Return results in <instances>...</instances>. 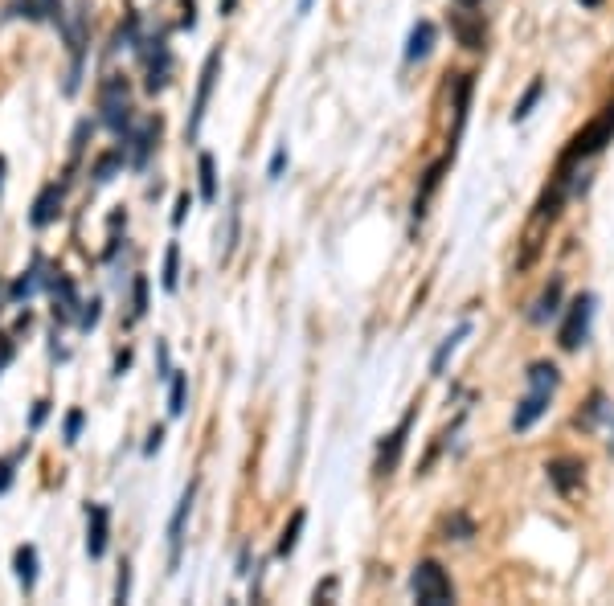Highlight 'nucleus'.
<instances>
[{"mask_svg": "<svg viewBox=\"0 0 614 606\" xmlns=\"http://www.w3.org/2000/svg\"><path fill=\"white\" fill-rule=\"evenodd\" d=\"M287 164H291V156H287V144H279V148H275V156H271V168H267V177H271V181H279L283 172H287Z\"/></svg>", "mask_w": 614, "mask_h": 606, "instance_id": "nucleus-34", "label": "nucleus"}, {"mask_svg": "<svg viewBox=\"0 0 614 606\" xmlns=\"http://www.w3.org/2000/svg\"><path fill=\"white\" fill-rule=\"evenodd\" d=\"M82 422H86V414H82V410H70V414H66V430H62L66 443H78V435H82Z\"/></svg>", "mask_w": 614, "mask_h": 606, "instance_id": "nucleus-35", "label": "nucleus"}, {"mask_svg": "<svg viewBox=\"0 0 614 606\" xmlns=\"http://www.w3.org/2000/svg\"><path fill=\"white\" fill-rule=\"evenodd\" d=\"M455 160V152L451 156H443L438 164H430L426 172H422V185H418V193H414V222H422L426 218V209H430V201H434V193H438V185H443V172H447V164Z\"/></svg>", "mask_w": 614, "mask_h": 606, "instance_id": "nucleus-18", "label": "nucleus"}, {"mask_svg": "<svg viewBox=\"0 0 614 606\" xmlns=\"http://www.w3.org/2000/svg\"><path fill=\"white\" fill-rule=\"evenodd\" d=\"M410 594L422 606H447V602H455V582L443 570V561H434V557L418 561L414 574H410Z\"/></svg>", "mask_w": 614, "mask_h": 606, "instance_id": "nucleus-5", "label": "nucleus"}, {"mask_svg": "<svg viewBox=\"0 0 614 606\" xmlns=\"http://www.w3.org/2000/svg\"><path fill=\"white\" fill-rule=\"evenodd\" d=\"M131 598V566L123 561V570H119V582H115V602H127Z\"/></svg>", "mask_w": 614, "mask_h": 606, "instance_id": "nucleus-36", "label": "nucleus"}, {"mask_svg": "<svg viewBox=\"0 0 614 606\" xmlns=\"http://www.w3.org/2000/svg\"><path fill=\"white\" fill-rule=\"evenodd\" d=\"M545 475H549L557 496H574L586 484V463L578 455H557V459L545 463Z\"/></svg>", "mask_w": 614, "mask_h": 606, "instance_id": "nucleus-11", "label": "nucleus"}, {"mask_svg": "<svg viewBox=\"0 0 614 606\" xmlns=\"http://www.w3.org/2000/svg\"><path fill=\"white\" fill-rule=\"evenodd\" d=\"M606 144H614V103H606V107L582 127V132L565 144V152H561L557 164H561V168H582V164L594 160Z\"/></svg>", "mask_w": 614, "mask_h": 606, "instance_id": "nucleus-2", "label": "nucleus"}, {"mask_svg": "<svg viewBox=\"0 0 614 606\" xmlns=\"http://www.w3.org/2000/svg\"><path fill=\"white\" fill-rule=\"evenodd\" d=\"M41 9H46L50 21H58V25L66 29V9H62V0H41Z\"/></svg>", "mask_w": 614, "mask_h": 606, "instance_id": "nucleus-39", "label": "nucleus"}, {"mask_svg": "<svg viewBox=\"0 0 614 606\" xmlns=\"http://www.w3.org/2000/svg\"><path fill=\"white\" fill-rule=\"evenodd\" d=\"M160 443H164V426H156L152 435H148V443H144V455H156V451H160Z\"/></svg>", "mask_w": 614, "mask_h": 606, "instance_id": "nucleus-42", "label": "nucleus"}, {"mask_svg": "<svg viewBox=\"0 0 614 606\" xmlns=\"http://www.w3.org/2000/svg\"><path fill=\"white\" fill-rule=\"evenodd\" d=\"M127 164V148L119 144V148H111V152H103L99 160H95V168H91V177H95V189L99 185H111L115 181V172Z\"/></svg>", "mask_w": 614, "mask_h": 606, "instance_id": "nucleus-23", "label": "nucleus"}, {"mask_svg": "<svg viewBox=\"0 0 614 606\" xmlns=\"http://www.w3.org/2000/svg\"><path fill=\"white\" fill-rule=\"evenodd\" d=\"M467 336H471V320H463V324L434 349V357H430V377H447V365H451V357L459 353V344H463Z\"/></svg>", "mask_w": 614, "mask_h": 606, "instance_id": "nucleus-20", "label": "nucleus"}, {"mask_svg": "<svg viewBox=\"0 0 614 606\" xmlns=\"http://www.w3.org/2000/svg\"><path fill=\"white\" fill-rule=\"evenodd\" d=\"M451 33L459 37V46L471 50V54H479L488 46V21H484V13H475V9L459 5V13H451Z\"/></svg>", "mask_w": 614, "mask_h": 606, "instance_id": "nucleus-13", "label": "nucleus"}, {"mask_svg": "<svg viewBox=\"0 0 614 606\" xmlns=\"http://www.w3.org/2000/svg\"><path fill=\"white\" fill-rule=\"evenodd\" d=\"M144 316H148V275H136L131 279V316H127V324H136Z\"/></svg>", "mask_w": 614, "mask_h": 606, "instance_id": "nucleus-31", "label": "nucleus"}, {"mask_svg": "<svg viewBox=\"0 0 614 606\" xmlns=\"http://www.w3.org/2000/svg\"><path fill=\"white\" fill-rule=\"evenodd\" d=\"M107 533H111L107 504H86V553H91L95 561L107 553Z\"/></svg>", "mask_w": 614, "mask_h": 606, "instance_id": "nucleus-17", "label": "nucleus"}, {"mask_svg": "<svg viewBox=\"0 0 614 606\" xmlns=\"http://www.w3.org/2000/svg\"><path fill=\"white\" fill-rule=\"evenodd\" d=\"M193 500H197V480L181 492L177 508H172V521H168V570L181 566V553H185V525L193 516Z\"/></svg>", "mask_w": 614, "mask_h": 606, "instance_id": "nucleus-10", "label": "nucleus"}, {"mask_svg": "<svg viewBox=\"0 0 614 606\" xmlns=\"http://www.w3.org/2000/svg\"><path fill=\"white\" fill-rule=\"evenodd\" d=\"M46 414H50V402H37V406H33V418H29V426L37 430L41 422H46Z\"/></svg>", "mask_w": 614, "mask_h": 606, "instance_id": "nucleus-43", "label": "nucleus"}, {"mask_svg": "<svg viewBox=\"0 0 614 606\" xmlns=\"http://www.w3.org/2000/svg\"><path fill=\"white\" fill-rule=\"evenodd\" d=\"M13 570H17L21 590L29 594V590L37 586V549H33V545H21V549L13 553Z\"/></svg>", "mask_w": 614, "mask_h": 606, "instance_id": "nucleus-24", "label": "nucleus"}, {"mask_svg": "<svg viewBox=\"0 0 614 606\" xmlns=\"http://www.w3.org/2000/svg\"><path fill=\"white\" fill-rule=\"evenodd\" d=\"M62 201H66V185H46V189L37 193L33 209H29V226H33V230L54 226V222L62 218Z\"/></svg>", "mask_w": 614, "mask_h": 606, "instance_id": "nucleus-14", "label": "nucleus"}, {"mask_svg": "<svg viewBox=\"0 0 614 606\" xmlns=\"http://www.w3.org/2000/svg\"><path fill=\"white\" fill-rule=\"evenodd\" d=\"M475 537V521L467 512H451L443 521V541H471Z\"/></svg>", "mask_w": 614, "mask_h": 606, "instance_id": "nucleus-29", "label": "nucleus"}, {"mask_svg": "<svg viewBox=\"0 0 614 606\" xmlns=\"http://www.w3.org/2000/svg\"><path fill=\"white\" fill-rule=\"evenodd\" d=\"M140 62H144V91L156 95L172 82V50H168V37L156 33V37H140L136 46Z\"/></svg>", "mask_w": 614, "mask_h": 606, "instance_id": "nucleus-6", "label": "nucleus"}, {"mask_svg": "<svg viewBox=\"0 0 614 606\" xmlns=\"http://www.w3.org/2000/svg\"><path fill=\"white\" fill-rule=\"evenodd\" d=\"M541 99H545V78H533V82H529V91L520 95V103H516V111H512V123H524V119H529L533 107H537Z\"/></svg>", "mask_w": 614, "mask_h": 606, "instance_id": "nucleus-28", "label": "nucleus"}, {"mask_svg": "<svg viewBox=\"0 0 614 606\" xmlns=\"http://www.w3.org/2000/svg\"><path fill=\"white\" fill-rule=\"evenodd\" d=\"M189 209H193V197L181 193V197H177V209H172V226H181V222L189 218Z\"/></svg>", "mask_w": 614, "mask_h": 606, "instance_id": "nucleus-38", "label": "nucleus"}, {"mask_svg": "<svg viewBox=\"0 0 614 606\" xmlns=\"http://www.w3.org/2000/svg\"><path fill=\"white\" fill-rule=\"evenodd\" d=\"M99 316H103V299L82 303V312H78V328H82V332H91V328L99 324Z\"/></svg>", "mask_w": 614, "mask_h": 606, "instance_id": "nucleus-33", "label": "nucleus"}, {"mask_svg": "<svg viewBox=\"0 0 614 606\" xmlns=\"http://www.w3.org/2000/svg\"><path fill=\"white\" fill-rule=\"evenodd\" d=\"M46 291L54 295V320L58 324H78V312H82V299H78V283L62 271H50V283Z\"/></svg>", "mask_w": 614, "mask_h": 606, "instance_id": "nucleus-12", "label": "nucleus"}, {"mask_svg": "<svg viewBox=\"0 0 614 606\" xmlns=\"http://www.w3.org/2000/svg\"><path fill=\"white\" fill-rule=\"evenodd\" d=\"M13 353H17V344L9 340V336H0V373L9 369V361H13Z\"/></svg>", "mask_w": 614, "mask_h": 606, "instance_id": "nucleus-41", "label": "nucleus"}, {"mask_svg": "<svg viewBox=\"0 0 614 606\" xmlns=\"http://www.w3.org/2000/svg\"><path fill=\"white\" fill-rule=\"evenodd\" d=\"M561 303H565V279L561 275H553L545 287H541V295L533 299V308H529V324H537V328H545L557 312H561Z\"/></svg>", "mask_w": 614, "mask_h": 606, "instance_id": "nucleus-15", "label": "nucleus"}, {"mask_svg": "<svg viewBox=\"0 0 614 606\" xmlns=\"http://www.w3.org/2000/svg\"><path fill=\"white\" fill-rule=\"evenodd\" d=\"M336 590H340V578H324V586L312 590L316 602H336Z\"/></svg>", "mask_w": 614, "mask_h": 606, "instance_id": "nucleus-37", "label": "nucleus"}, {"mask_svg": "<svg viewBox=\"0 0 614 606\" xmlns=\"http://www.w3.org/2000/svg\"><path fill=\"white\" fill-rule=\"evenodd\" d=\"M434 46H438V25L434 21H414V29H410V37H406V50H402V58H406V66H418V62H426L430 54H434Z\"/></svg>", "mask_w": 614, "mask_h": 606, "instance_id": "nucleus-16", "label": "nucleus"}, {"mask_svg": "<svg viewBox=\"0 0 614 606\" xmlns=\"http://www.w3.org/2000/svg\"><path fill=\"white\" fill-rule=\"evenodd\" d=\"M582 5H586V9H594V5H602V0H582Z\"/></svg>", "mask_w": 614, "mask_h": 606, "instance_id": "nucleus-50", "label": "nucleus"}, {"mask_svg": "<svg viewBox=\"0 0 614 606\" xmlns=\"http://www.w3.org/2000/svg\"><path fill=\"white\" fill-rule=\"evenodd\" d=\"M471 95H475V74H459V82H455V136H451V152H455V140L463 136V127H467Z\"/></svg>", "mask_w": 614, "mask_h": 606, "instance_id": "nucleus-21", "label": "nucleus"}, {"mask_svg": "<svg viewBox=\"0 0 614 606\" xmlns=\"http://www.w3.org/2000/svg\"><path fill=\"white\" fill-rule=\"evenodd\" d=\"M177 283H181V246H177V242H168V250H164V275H160V287H164V291H177Z\"/></svg>", "mask_w": 614, "mask_h": 606, "instance_id": "nucleus-30", "label": "nucleus"}, {"mask_svg": "<svg viewBox=\"0 0 614 606\" xmlns=\"http://www.w3.org/2000/svg\"><path fill=\"white\" fill-rule=\"evenodd\" d=\"M136 46H140V17L127 13V21L119 25V33L111 41V50H136Z\"/></svg>", "mask_w": 614, "mask_h": 606, "instance_id": "nucleus-32", "label": "nucleus"}, {"mask_svg": "<svg viewBox=\"0 0 614 606\" xmlns=\"http://www.w3.org/2000/svg\"><path fill=\"white\" fill-rule=\"evenodd\" d=\"M197 177H201V201H217V160L209 152L197 156Z\"/></svg>", "mask_w": 614, "mask_h": 606, "instance_id": "nucleus-27", "label": "nucleus"}, {"mask_svg": "<svg viewBox=\"0 0 614 606\" xmlns=\"http://www.w3.org/2000/svg\"><path fill=\"white\" fill-rule=\"evenodd\" d=\"M524 381H529V394H524L516 402V410H512V430H516V435L533 430L549 414V402H553V394L561 389V369L553 361H533L529 373H524Z\"/></svg>", "mask_w": 614, "mask_h": 606, "instance_id": "nucleus-1", "label": "nucleus"}, {"mask_svg": "<svg viewBox=\"0 0 614 606\" xmlns=\"http://www.w3.org/2000/svg\"><path fill=\"white\" fill-rule=\"evenodd\" d=\"M185 402H189V373L172 369V377H168V414L181 418L185 414Z\"/></svg>", "mask_w": 614, "mask_h": 606, "instance_id": "nucleus-26", "label": "nucleus"}, {"mask_svg": "<svg viewBox=\"0 0 614 606\" xmlns=\"http://www.w3.org/2000/svg\"><path fill=\"white\" fill-rule=\"evenodd\" d=\"M414 418H418V406H410V410L398 418V426H393L389 435L381 439L377 463H373V475H381V480L398 471V463H402V455H406V443H410V430H414Z\"/></svg>", "mask_w": 614, "mask_h": 606, "instance_id": "nucleus-8", "label": "nucleus"}, {"mask_svg": "<svg viewBox=\"0 0 614 606\" xmlns=\"http://www.w3.org/2000/svg\"><path fill=\"white\" fill-rule=\"evenodd\" d=\"M160 119H140V123H131L127 132L119 136L123 140V148H127V164L131 168H148V160H152V152H156V144H160Z\"/></svg>", "mask_w": 614, "mask_h": 606, "instance_id": "nucleus-9", "label": "nucleus"}, {"mask_svg": "<svg viewBox=\"0 0 614 606\" xmlns=\"http://www.w3.org/2000/svg\"><path fill=\"white\" fill-rule=\"evenodd\" d=\"M561 312H565V316H561V324H557V344H561V353H578L582 344L590 340V332H594L598 295H594V291H582L578 299H569Z\"/></svg>", "mask_w": 614, "mask_h": 606, "instance_id": "nucleus-3", "label": "nucleus"}, {"mask_svg": "<svg viewBox=\"0 0 614 606\" xmlns=\"http://www.w3.org/2000/svg\"><path fill=\"white\" fill-rule=\"evenodd\" d=\"M131 365V349H123L119 357H115V377H123V369Z\"/></svg>", "mask_w": 614, "mask_h": 606, "instance_id": "nucleus-45", "label": "nucleus"}, {"mask_svg": "<svg viewBox=\"0 0 614 606\" xmlns=\"http://www.w3.org/2000/svg\"><path fill=\"white\" fill-rule=\"evenodd\" d=\"M181 25H185V29H197V5H193V0H185V17H181Z\"/></svg>", "mask_w": 614, "mask_h": 606, "instance_id": "nucleus-44", "label": "nucleus"}, {"mask_svg": "<svg viewBox=\"0 0 614 606\" xmlns=\"http://www.w3.org/2000/svg\"><path fill=\"white\" fill-rule=\"evenodd\" d=\"M459 5H463V9H479V0H459Z\"/></svg>", "mask_w": 614, "mask_h": 606, "instance_id": "nucleus-49", "label": "nucleus"}, {"mask_svg": "<svg viewBox=\"0 0 614 606\" xmlns=\"http://www.w3.org/2000/svg\"><path fill=\"white\" fill-rule=\"evenodd\" d=\"M13 463H17V459H0V496L13 488Z\"/></svg>", "mask_w": 614, "mask_h": 606, "instance_id": "nucleus-40", "label": "nucleus"}, {"mask_svg": "<svg viewBox=\"0 0 614 606\" xmlns=\"http://www.w3.org/2000/svg\"><path fill=\"white\" fill-rule=\"evenodd\" d=\"M99 123L107 132L123 136L131 123H136V107H131V86L123 74H107L99 82Z\"/></svg>", "mask_w": 614, "mask_h": 606, "instance_id": "nucleus-4", "label": "nucleus"}, {"mask_svg": "<svg viewBox=\"0 0 614 606\" xmlns=\"http://www.w3.org/2000/svg\"><path fill=\"white\" fill-rule=\"evenodd\" d=\"M312 5H316V0H299V17H303V13H312Z\"/></svg>", "mask_w": 614, "mask_h": 606, "instance_id": "nucleus-47", "label": "nucleus"}, {"mask_svg": "<svg viewBox=\"0 0 614 606\" xmlns=\"http://www.w3.org/2000/svg\"><path fill=\"white\" fill-rule=\"evenodd\" d=\"M5 168H9V164H5V156H0V189H5Z\"/></svg>", "mask_w": 614, "mask_h": 606, "instance_id": "nucleus-48", "label": "nucleus"}, {"mask_svg": "<svg viewBox=\"0 0 614 606\" xmlns=\"http://www.w3.org/2000/svg\"><path fill=\"white\" fill-rule=\"evenodd\" d=\"M234 9H238V0H222V17H230Z\"/></svg>", "mask_w": 614, "mask_h": 606, "instance_id": "nucleus-46", "label": "nucleus"}, {"mask_svg": "<svg viewBox=\"0 0 614 606\" xmlns=\"http://www.w3.org/2000/svg\"><path fill=\"white\" fill-rule=\"evenodd\" d=\"M303 525H307V512H303V508H295V512H291V521H287V525H283V533H279L275 557H291V553H295V545H299V537H303Z\"/></svg>", "mask_w": 614, "mask_h": 606, "instance_id": "nucleus-25", "label": "nucleus"}, {"mask_svg": "<svg viewBox=\"0 0 614 606\" xmlns=\"http://www.w3.org/2000/svg\"><path fill=\"white\" fill-rule=\"evenodd\" d=\"M606 418H614V406H610V398L602 394V389H594V394L586 398V406H582V414H578V426L582 430H594Z\"/></svg>", "mask_w": 614, "mask_h": 606, "instance_id": "nucleus-22", "label": "nucleus"}, {"mask_svg": "<svg viewBox=\"0 0 614 606\" xmlns=\"http://www.w3.org/2000/svg\"><path fill=\"white\" fill-rule=\"evenodd\" d=\"M46 283H50V267H46V258L37 254V258H33V267H29V271H25V275H21V279L9 287V299H13V303H21V299L37 295V291L46 287Z\"/></svg>", "mask_w": 614, "mask_h": 606, "instance_id": "nucleus-19", "label": "nucleus"}, {"mask_svg": "<svg viewBox=\"0 0 614 606\" xmlns=\"http://www.w3.org/2000/svg\"><path fill=\"white\" fill-rule=\"evenodd\" d=\"M217 74H222V50H209V58H205V66H201L197 95H193V111H189V123H185V140H189V144H197V136H201V123H205V111H209V99H213Z\"/></svg>", "mask_w": 614, "mask_h": 606, "instance_id": "nucleus-7", "label": "nucleus"}]
</instances>
